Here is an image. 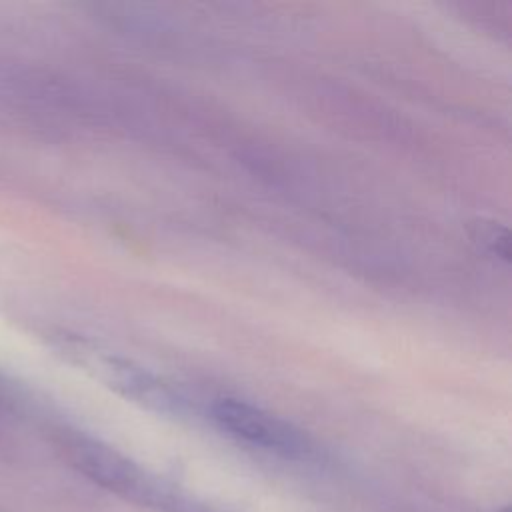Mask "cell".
Listing matches in <instances>:
<instances>
[{
  "label": "cell",
  "mask_w": 512,
  "mask_h": 512,
  "mask_svg": "<svg viewBox=\"0 0 512 512\" xmlns=\"http://www.w3.org/2000/svg\"><path fill=\"white\" fill-rule=\"evenodd\" d=\"M54 444L74 470L128 502L156 512H212L198 498L152 476L116 448L84 432L58 430Z\"/></svg>",
  "instance_id": "cell-1"
},
{
  "label": "cell",
  "mask_w": 512,
  "mask_h": 512,
  "mask_svg": "<svg viewBox=\"0 0 512 512\" xmlns=\"http://www.w3.org/2000/svg\"><path fill=\"white\" fill-rule=\"evenodd\" d=\"M214 422L236 440L280 454L284 458L308 456V436L290 422L236 398H220L212 404Z\"/></svg>",
  "instance_id": "cell-2"
},
{
  "label": "cell",
  "mask_w": 512,
  "mask_h": 512,
  "mask_svg": "<svg viewBox=\"0 0 512 512\" xmlns=\"http://www.w3.org/2000/svg\"><path fill=\"white\" fill-rule=\"evenodd\" d=\"M72 354L82 366H86V370L118 394L158 412L180 410V402L174 392L132 360L82 342L72 346Z\"/></svg>",
  "instance_id": "cell-3"
},
{
  "label": "cell",
  "mask_w": 512,
  "mask_h": 512,
  "mask_svg": "<svg viewBox=\"0 0 512 512\" xmlns=\"http://www.w3.org/2000/svg\"><path fill=\"white\" fill-rule=\"evenodd\" d=\"M468 228H470V238L480 248H484L486 252L502 260H510V236L504 226L492 220H476V222H470Z\"/></svg>",
  "instance_id": "cell-4"
},
{
  "label": "cell",
  "mask_w": 512,
  "mask_h": 512,
  "mask_svg": "<svg viewBox=\"0 0 512 512\" xmlns=\"http://www.w3.org/2000/svg\"><path fill=\"white\" fill-rule=\"evenodd\" d=\"M496 512H510V508H508V506H504V508H500V510H496Z\"/></svg>",
  "instance_id": "cell-5"
}]
</instances>
